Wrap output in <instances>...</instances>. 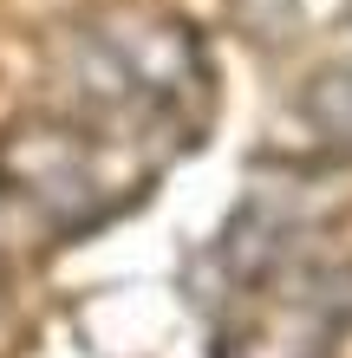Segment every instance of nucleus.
<instances>
[{"mask_svg": "<svg viewBox=\"0 0 352 358\" xmlns=\"http://www.w3.org/2000/svg\"><path fill=\"white\" fill-rule=\"evenodd\" d=\"M307 124H314L326 143H346L352 150V59L326 66L314 85H307Z\"/></svg>", "mask_w": 352, "mask_h": 358, "instance_id": "f03ea898", "label": "nucleus"}, {"mask_svg": "<svg viewBox=\"0 0 352 358\" xmlns=\"http://www.w3.org/2000/svg\"><path fill=\"white\" fill-rule=\"evenodd\" d=\"M209 66L196 33L150 7H111L66 33L59 46V98L92 131H157L183 124L202 104Z\"/></svg>", "mask_w": 352, "mask_h": 358, "instance_id": "f257e3e1", "label": "nucleus"}]
</instances>
